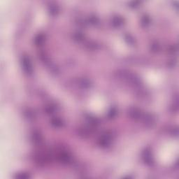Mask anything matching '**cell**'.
I'll use <instances>...</instances> for the list:
<instances>
[{
    "instance_id": "obj_1",
    "label": "cell",
    "mask_w": 179,
    "mask_h": 179,
    "mask_svg": "<svg viewBox=\"0 0 179 179\" xmlns=\"http://www.w3.org/2000/svg\"><path fill=\"white\" fill-rule=\"evenodd\" d=\"M22 63H23V69L27 74L31 75L32 74L33 68L32 66V63L29 60V58L27 57H23V60H22Z\"/></svg>"
},
{
    "instance_id": "obj_2",
    "label": "cell",
    "mask_w": 179,
    "mask_h": 179,
    "mask_svg": "<svg viewBox=\"0 0 179 179\" xmlns=\"http://www.w3.org/2000/svg\"><path fill=\"white\" fill-rule=\"evenodd\" d=\"M52 124L55 127H57V128H59V127H63V121H62L60 119H55V120H52Z\"/></svg>"
}]
</instances>
